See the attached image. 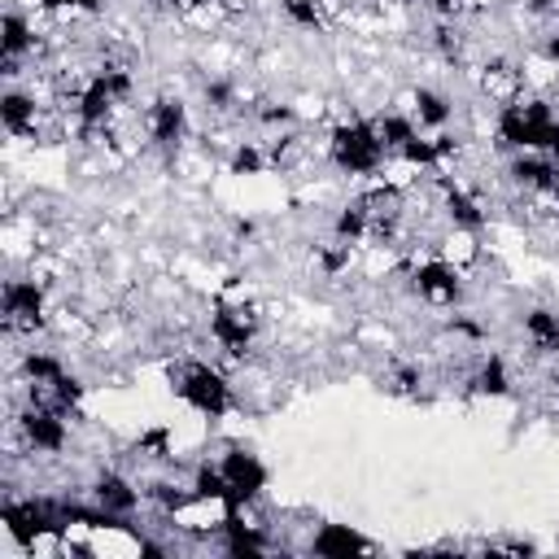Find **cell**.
Segmentation results:
<instances>
[{
    "instance_id": "6da1fadb",
    "label": "cell",
    "mask_w": 559,
    "mask_h": 559,
    "mask_svg": "<svg viewBox=\"0 0 559 559\" xmlns=\"http://www.w3.org/2000/svg\"><path fill=\"white\" fill-rule=\"evenodd\" d=\"M328 162L349 179H376L389 166V148L371 118H341L328 131Z\"/></svg>"
},
{
    "instance_id": "7a4b0ae2",
    "label": "cell",
    "mask_w": 559,
    "mask_h": 559,
    "mask_svg": "<svg viewBox=\"0 0 559 559\" xmlns=\"http://www.w3.org/2000/svg\"><path fill=\"white\" fill-rule=\"evenodd\" d=\"M170 380H175L179 402H183L188 411H197L201 419H210V424L223 419V415H231V406H236V389H231L227 371L214 367V362H205V358L179 362Z\"/></svg>"
},
{
    "instance_id": "3957f363",
    "label": "cell",
    "mask_w": 559,
    "mask_h": 559,
    "mask_svg": "<svg viewBox=\"0 0 559 559\" xmlns=\"http://www.w3.org/2000/svg\"><path fill=\"white\" fill-rule=\"evenodd\" d=\"M210 341L231 358V362H245L253 341H258V328H262V314L253 301H231V297H218L210 306Z\"/></svg>"
},
{
    "instance_id": "277c9868",
    "label": "cell",
    "mask_w": 559,
    "mask_h": 559,
    "mask_svg": "<svg viewBox=\"0 0 559 559\" xmlns=\"http://www.w3.org/2000/svg\"><path fill=\"white\" fill-rule=\"evenodd\" d=\"M406 284H411V293H415L424 306H437V310H454V306L467 297L463 266H454V262L441 258V253L415 262V266L406 271Z\"/></svg>"
},
{
    "instance_id": "5b68a950",
    "label": "cell",
    "mask_w": 559,
    "mask_h": 559,
    "mask_svg": "<svg viewBox=\"0 0 559 559\" xmlns=\"http://www.w3.org/2000/svg\"><path fill=\"white\" fill-rule=\"evenodd\" d=\"M0 310H4V328L9 332H44L48 328V284L35 280V275L4 280Z\"/></svg>"
},
{
    "instance_id": "8992f818",
    "label": "cell",
    "mask_w": 559,
    "mask_h": 559,
    "mask_svg": "<svg viewBox=\"0 0 559 559\" xmlns=\"http://www.w3.org/2000/svg\"><path fill=\"white\" fill-rule=\"evenodd\" d=\"M9 428L17 432V441H22L31 454H61V450L70 445L66 411H57V406H48V402H26V406L13 415Z\"/></svg>"
},
{
    "instance_id": "52a82bcc",
    "label": "cell",
    "mask_w": 559,
    "mask_h": 559,
    "mask_svg": "<svg viewBox=\"0 0 559 559\" xmlns=\"http://www.w3.org/2000/svg\"><path fill=\"white\" fill-rule=\"evenodd\" d=\"M218 467H223V476H227V485H231V502H227V507H253V502L266 493L271 472H266V463H262L249 445H227V450L218 454Z\"/></svg>"
},
{
    "instance_id": "ba28073f",
    "label": "cell",
    "mask_w": 559,
    "mask_h": 559,
    "mask_svg": "<svg viewBox=\"0 0 559 559\" xmlns=\"http://www.w3.org/2000/svg\"><path fill=\"white\" fill-rule=\"evenodd\" d=\"M188 105H183V96H157L153 105H148V114H144V131H148V140L157 144V148H179L183 140H188Z\"/></svg>"
},
{
    "instance_id": "9c48e42d",
    "label": "cell",
    "mask_w": 559,
    "mask_h": 559,
    "mask_svg": "<svg viewBox=\"0 0 559 559\" xmlns=\"http://www.w3.org/2000/svg\"><path fill=\"white\" fill-rule=\"evenodd\" d=\"M87 498H92L100 511L122 515V520H131V515L140 511V489H135V480H131L127 472H118V467H100L96 480H92V489H87Z\"/></svg>"
},
{
    "instance_id": "30bf717a",
    "label": "cell",
    "mask_w": 559,
    "mask_h": 559,
    "mask_svg": "<svg viewBox=\"0 0 559 559\" xmlns=\"http://www.w3.org/2000/svg\"><path fill=\"white\" fill-rule=\"evenodd\" d=\"M441 210H445V223L459 227V231H480L485 218H489L485 201H480L467 183H459V179H450V175H441Z\"/></svg>"
},
{
    "instance_id": "8fae6325",
    "label": "cell",
    "mask_w": 559,
    "mask_h": 559,
    "mask_svg": "<svg viewBox=\"0 0 559 559\" xmlns=\"http://www.w3.org/2000/svg\"><path fill=\"white\" fill-rule=\"evenodd\" d=\"M507 179H511L520 192L550 197L555 183H559V162L546 157V153H515V157L507 162Z\"/></svg>"
},
{
    "instance_id": "7c38bea8",
    "label": "cell",
    "mask_w": 559,
    "mask_h": 559,
    "mask_svg": "<svg viewBox=\"0 0 559 559\" xmlns=\"http://www.w3.org/2000/svg\"><path fill=\"white\" fill-rule=\"evenodd\" d=\"M306 550L319 555V559H349V555H371L376 546H371L354 524H319V528L310 533Z\"/></svg>"
},
{
    "instance_id": "4fadbf2b",
    "label": "cell",
    "mask_w": 559,
    "mask_h": 559,
    "mask_svg": "<svg viewBox=\"0 0 559 559\" xmlns=\"http://www.w3.org/2000/svg\"><path fill=\"white\" fill-rule=\"evenodd\" d=\"M0 122L13 140H26V135H39V100L31 87H17L9 83L4 96H0Z\"/></svg>"
},
{
    "instance_id": "5bb4252c",
    "label": "cell",
    "mask_w": 559,
    "mask_h": 559,
    "mask_svg": "<svg viewBox=\"0 0 559 559\" xmlns=\"http://www.w3.org/2000/svg\"><path fill=\"white\" fill-rule=\"evenodd\" d=\"M406 109H411V118H415L424 131H445L450 118H454V100H450L445 92L428 87V83H415V87H411Z\"/></svg>"
},
{
    "instance_id": "9a60e30c",
    "label": "cell",
    "mask_w": 559,
    "mask_h": 559,
    "mask_svg": "<svg viewBox=\"0 0 559 559\" xmlns=\"http://www.w3.org/2000/svg\"><path fill=\"white\" fill-rule=\"evenodd\" d=\"M0 52L4 61H22V57H35L39 52V35H35V22L22 13V9H4V22H0Z\"/></svg>"
},
{
    "instance_id": "2e32d148",
    "label": "cell",
    "mask_w": 559,
    "mask_h": 559,
    "mask_svg": "<svg viewBox=\"0 0 559 559\" xmlns=\"http://www.w3.org/2000/svg\"><path fill=\"white\" fill-rule=\"evenodd\" d=\"M520 328H524V341L537 349V354H559V310L550 306H528L520 314Z\"/></svg>"
},
{
    "instance_id": "e0dca14e",
    "label": "cell",
    "mask_w": 559,
    "mask_h": 559,
    "mask_svg": "<svg viewBox=\"0 0 559 559\" xmlns=\"http://www.w3.org/2000/svg\"><path fill=\"white\" fill-rule=\"evenodd\" d=\"M66 371H70V367H66L57 354H48V349H26V354L17 358V376H22V384H31V389H52Z\"/></svg>"
},
{
    "instance_id": "ac0fdd59",
    "label": "cell",
    "mask_w": 559,
    "mask_h": 559,
    "mask_svg": "<svg viewBox=\"0 0 559 559\" xmlns=\"http://www.w3.org/2000/svg\"><path fill=\"white\" fill-rule=\"evenodd\" d=\"M467 384H472V393H476V397H507V393L515 389L511 367H507V358H502V354H485Z\"/></svg>"
},
{
    "instance_id": "d6986e66",
    "label": "cell",
    "mask_w": 559,
    "mask_h": 559,
    "mask_svg": "<svg viewBox=\"0 0 559 559\" xmlns=\"http://www.w3.org/2000/svg\"><path fill=\"white\" fill-rule=\"evenodd\" d=\"M371 122H376V131H380V140H384V148H389V157H393V153H402V148L424 131V127L411 118V109H380Z\"/></svg>"
},
{
    "instance_id": "ffe728a7",
    "label": "cell",
    "mask_w": 559,
    "mask_h": 559,
    "mask_svg": "<svg viewBox=\"0 0 559 559\" xmlns=\"http://www.w3.org/2000/svg\"><path fill=\"white\" fill-rule=\"evenodd\" d=\"M371 236V218H367V205L354 197V201H345L336 214H332V240H341V245H362Z\"/></svg>"
},
{
    "instance_id": "44dd1931",
    "label": "cell",
    "mask_w": 559,
    "mask_h": 559,
    "mask_svg": "<svg viewBox=\"0 0 559 559\" xmlns=\"http://www.w3.org/2000/svg\"><path fill=\"white\" fill-rule=\"evenodd\" d=\"M192 493L201 498V502H231V485H227V476H223V467L218 463H210V459H201L197 467H192Z\"/></svg>"
},
{
    "instance_id": "7402d4cb",
    "label": "cell",
    "mask_w": 559,
    "mask_h": 559,
    "mask_svg": "<svg viewBox=\"0 0 559 559\" xmlns=\"http://www.w3.org/2000/svg\"><path fill=\"white\" fill-rule=\"evenodd\" d=\"M262 170H271L266 148H262V144H253V140H240V144L231 148V157H227V175L253 179V175H262Z\"/></svg>"
},
{
    "instance_id": "603a6c76",
    "label": "cell",
    "mask_w": 559,
    "mask_h": 559,
    "mask_svg": "<svg viewBox=\"0 0 559 559\" xmlns=\"http://www.w3.org/2000/svg\"><path fill=\"white\" fill-rule=\"evenodd\" d=\"M280 13L301 26V31H328V9L323 0H280Z\"/></svg>"
},
{
    "instance_id": "cb8c5ba5",
    "label": "cell",
    "mask_w": 559,
    "mask_h": 559,
    "mask_svg": "<svg viewBox=\"0 0 559 559\" xmlns=\"http://www.w3.org/2000/svg\"><path fill=\"white\" fill-rule=\"evenodd\" d=\"M253 118L262 127H271V131H293L297 127V105H288V100H258Z\"/></svg>"
},
{
    "instance_id": "d4e9b609",
    "label": "cell",
    "mask_w": 559,
    "mask_h": 559,
    "mask_svg": "<svg viewBox=\"0 0 559 559\" xmlns=\"http://www.w3.org/2000/svg\"><path fill=\"white\" fill-rule=\"evenodd\" d=\"M35 9L48 17H96L100 0H35Z\"/></svg>"
},
{
    "instance_id": "484cf974",
    "label": "cell",
    "mask_w": 559,
    "mask_h": 559,
    "mask_svg": "<svg viewBox=\"0 0 559 559\" xmlns=\"http://www.w3.org/2000/svg\"><path fill=\"white\" fill-rule=\"evenodd\" d=\"M135 450L166 463V459H175V437H170V428H148V432L135 437Z\"/></svg>"
},
{
    "instance_id": "4316f807",
    "label": "cell",
    "mask_w": 559,
    "mask_h": 559,
    "mask_svg": "<svg viewBox=\"0 0 559 559\" xmlns=\"http://www.w3.org/2000/svg\"><path fill=\"white\" fill-rule=\"evenodd\" d=\"M201 100H205L210 114H227V109L236 105V87H231L227 79H210V83L201 87Z\"/></svg>"
},
{
    "instance_id": "83f0119b",
    "label": "cell",
    "mask_w": 559,
    "mask_h": 559,
    "mask_svg": "<svg viewBox=\"0 0 559 559\" xmlns=\"http://www.w3.org/2000/svg\"><path fill=\"white\" fill-rule=\"evenodd\" d=\"M419 384H424V371L419 367H397L393 371V389L397 393H419Z\"/></svg>"
},
{
    "instance_id": "f1b7e54d",
    "label": "cell",
    "mask_w": 559,
    "mask_h": 559,
    "mask_svg": "<svg viewBox=\"0 0 559 559\" xmlns=\"http://www.w3.org/2000/svg\"><path fill=\"white\" fill-rule=\"evenodd\" d=\"M450 332H454V336H467V341H480V336H485V328H480L476 319H467V314H454V319H450Z\"/></svg>"
},
{
    "instance_id": "f546056e",
    "label": "cell",
    "mask_w": 559,
    "mask_h": 559,
    "mask_svg": "<svg viewBox=\"0 0 559 559\" xmlns=\"http://www.w3.org/2000/svg\"><path fill=\"white\" fill-rule=\"evenodd\" d=\"M183 13H227V0H179Z\"/></svg>"
},
{
    "instance_id": "4dcf8cb0",
    "label": "cell",
    "mask_w": 559,
    "mask_h": 559,
    "mask_svg": "<svg viewBox=\"0 0 559 559\" xmlns=\"http://www.w3.org/2000/svg\"><path fill=\"white\" fill-rule=\"evenodd\" d=\"M542 61H550L559 70V31H546L542 35Z\"/></svg>"
},
{
    "instance_id": "1f68e13d",
    "label": "cell",
    "mask_w": 559,
    "mask_h": 559,
    "mask_svg": "<svg viewBox=\"0 0 559 559\" xmlns=\"http://www.w3.org/2000/svg\"><path fill=\"white\" fill-rule=\"evenodd\" d=\"M520 4H524L528 17H550V13L559 9V0H520Z\"/></svg>"
},
{
    "instance_id": "d6a6232c",
    "label": "cell",
    "mask_w": 559,
    "mask_h": 559,
    "mask_svg": "<svg viewBox=\"0 0 559 559\" xmlns=\"http://www.w3.org/2000/svg\"><path fill=\"white\" fill-rule=\"evenodd\" d=\"M384 4H415V0H384Z\"/></svg>"
}]
</instances>
